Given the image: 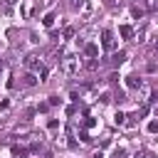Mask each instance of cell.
Instances as JSON below:
<instances>
[{"instance_id": "6da1fadb", "label": "cell", "mask_w": 158, "mask_h": 158, "mask_svg": "<svg viewBox=\"0 0 158 158\" xmlns=\"http://www.w3.org/2000/svg\"><path fill=\"white\" fill-rule=\"evenodd\" d=\"M25 64H27L32 72H40V77H42V79H47V67H42V62H40L35 54H30V57L25 59Z\"/></svg>"}, {"instance_id": "7a4b0ae2", "label": "cell", "mask_w": 158, "mask_h": 158, "mask_svg": "<svg viewBox=\"0 0 158 158\" xmlns=\"http://www.w3.org/2000/svg\"><path fill=\"white\" fill-rule=\"evenodd\" d=\"M77 67H79V59L74 57V54H69V57H64V62H62V69H64V74H74L77 72Z\"/></svg>"}, {"instance_id": "3957f363", "label": "cell", "mask_w": 158, "mask_h": 158, "mask_svg": "<svg viewBox=\"0 0 158 158\" xmlns=\"http://www.w3.org/2000/svg\"><path fill=\"white\" fill-rule=\"evenodd\" d=\"M101 47L104 49H114V32L111 30H104L101 32Z\"/></svg>"}, {"instance_id": "277c9868", "label": "cell", "mask_w": 158, "mask_h": 158, "mask_svg": "<svg viewBox=\"0 0 158 158\" xmlns=\"http://www.w3.org/2000/svg\"><path fill=\"white\" fill-rule=\"evenodd\" d=\"M126 86H128V89H141V86H143V81H141V77L131 74V77H126Z\"/></svg>"}, {"instance_id": "5b68a950", "label": "cell", "mask_w": 158, "mask_h": 158, "mask_svg": "<svg viewBox=\"0 0 158 158\" xmlns=\"http://www.w3.org/2000/svg\"><path fill=\"white\" fill-rule=\"evenodd\" d=\"M118 35H121L123 40H133V27H131V25H121V27H118Z\"/></svg>"}, {"instance_id": "8992f818", "label": "cell", "mask_w": 158, "mask_h": 158, "mask_svg": "<svg viewBox=\"0 0 158 158\" xmlns=\"http://www.w3.org/2000/svg\"><path fill=\"white\" fill-rule=\"evenodd\" d=\"M126 62V52L121 49V52H114V57H111V67H118V64H123Z\"/></svg>"}, {"instance_id": "52a82bcc", "label": "cell", "mask_w": 158, "mask_h": 158, "mask_svg": "<svg viewBox=\"0 0 158 158\" xmlns=\"http://www.w3.org/2000/svg\"><path fill=\"white\" fill-rule=\"evenodd\" d=\"M84 54H86V57H96V54H99V47H96V44H84Z\"/></svg>"}, {"instance_id": "ba28073f", "label": "cell", "mask_w": 158, "mask_h": 158, "mask_svg": "<svg viewBox=\"0 0 158 158\" xmlns=\"http://www.w3.org/2000/svg\"><path fill=\"white\" fill-rule=\"evenodd\" d=\"M22 84H25V86H35V84H37L35 74H25V77H22Z\"/></svg>"}, {"instance_id": "9c48e42d", "label": "cell", "mask_w": 158, "mask_h": 158, "mask_svg": "<svg viewBox=\"0 0 158 158\" xmlns=\"http://www.w3.org/2000/svg\"><path fill=\"white\" fill-rule=\"evenodd\" d=\"M42 25H44V27H52V25H54V15H52V12H49V15H44Z\"/></svg>"}, {"instance_id": "30bf717a", "label": "cell", "mask_w": 158, "mask_h": 158, "mask_svg": "<svg viewBox=\"0 0 158 158\" xmlns=\"http://www.w3.org/2000/svg\"><path fill=\"white\" fill-rule=\"evenodd\" d=\"M114 121H116L118 126H121V123H126V114H123V111H116V116H114Z\"/></svg>"}, {"instance_id": "8fae6325", "label": "cell", "mask_w": 158, "mask_h": 158, "mask_svg": "<svg viewBox=\"0 0 158 158\" xmlns=\"http://www.w3.org/2000/svg\"><path fill=\"white\" fill-rule=\"evenodd\" d=\"M12 153H15V156H27V153H30V148H20V146H12Z\"/></svg>"}, {"instance_id": "7c38bea8", "label": "cell", "mask_w": 158, "mask_h": 158, "mask_svg": "<svg viewBox=\"0 0 158 158\" xmlns=\"http://www.w3.org/2000/svg\"><path fill=\"white\" fill-rule=\"evenodd\" d=\"M114 99L121 104V101H126V94H123V91H116V94H114Z\"/></svg>"}, {"instance_id": "4fadbf2b", "label": "cell", "mask_w": 158, "mask_h": 158, "mask_svg": "<svg viewBox=\"0 0 158 158\" xmlns=\"http://www.w3.org/2000/svg\"><path fill=\"white\" fill-rule=\"evenodd\" d=\"M148 131H151V133H158V121H151V123H148Z\"/></svg>"}, {"instance_id": "5bb4252c", "label": "cell", "mask_w": 158, "mask_h": 158, "mask_svg": "<svg viewBox=\"0 0 158 158\" xmlns=\"http://www.w3.org/2000/svg\"><path fill=\"white\" fill-rule=\"evenodd\" d=\"M84 2H86V0H72V7L79 10V7H84Z\"/></svg>"}, {"instance_id": "9a60e30c", "label": "cell", "mask_w": 158, "mask_h": 158, "mask_svg": "<svg viewBox=\"0 0 158 158\" xmlns=\"http://www.w3.org/2000/svg\"><path fill=\"white\" fill-rule=\"evenodd\" d=\"M131 15H133V17H143V10H141V7H133Z\"/></svg>"}, {"instance_id": "2e32d148", "label": "cell", "mask_w": 158, "mask_h": 158, "mask_svg": "<svg viewBox=\"0 0 158 158\" xmlns=\"http://www.w3.org/2000/svg\"><path fill=\"white\" fill-rule=\"evenodd\" d=\"M96 67H99V62H96V59H91V62H86V69H91V72H94Z\"/></svg>"}, {"instance_id": "e0dca14e", "label": "cell", "mask_w": 158, "mask_h": 158, "mask_svg": "<svg viewBox=\"0 0 158 158\" xmlns=\"http://www.w3.org/2000/svg\"><path fill=\"white\" fill-rule=\"evenodd\" d=\"M79 138H81V141H84V143H89V141H91V138H89V133H86V131H79Z\"/></svg>"}, {"instance_id": "ac0fdd59", "label": "cell", "mask_w": 158, "mask_h": 158, "mask_svg": "<svg viewBox=\"0 0 158 158\" xmlns=\"http://www.w3.org/2000/svg\"><path fill=\"white\" fill-rule=\"evenodd\" d=\"M0 10H2V12H10V2L2 0V2H0Z\"/></svg>"}, {"instance_id": "d6986e66", "label": "cell", "mask_w": 158, "mask_h": 158, "mask_svg": "<svg viewBox=\"0 0 158 158\" xmlns=\"http://www.w3.org/2000/svg\"><path fill=\"white\" fill-rule=\"evenodd\" d=\"M94 123H96V121H94V118H89V116H86V118H84V126H86V128H91V126H94Z\"/></svg>"}, {"instance_id": "ffe728a7", "label": "cell", "mask_w": 158, "mask_h": 158, "mask_svg": "<svg viewBox=\"0 0 158 158\" xmlns=\"http://www.w3.org/2000/svg\"><path fill=\"white\" fill-rule=\"evenodd\" d=\"M59 104V96H49V106H57Z\"/></svg>"}, {"instance_id": "44dd1931", "label": "cell", "mask_w": 158, "mask_h": 158, "mask_svg": "<svg viewBox=\"0 0 158 158\" xmlns=\"http://www.w3.org/2000/svg\"><path fill=\"white\" fill-rule=\"evenodd\" d=\"M138 158H151V153H141V156H138Z\"/></svg>"}, {"instance_id": "7402d4cb", "label": "cell", "mask_w": 158, "mask_h": 158, "mask_svg": "<svg viewBox=\"0 0 158 158\" xmlns=\"http://www.w3.org/2000/svg\"><path fill=\"white\" fill-rule=\"evenodd\" d=\"M2 64H5V62H2V59H0V69H2Z\"/></svg>"}]
</instances>
